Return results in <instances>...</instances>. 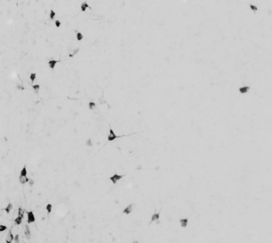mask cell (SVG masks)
Returning a JSON list of instances; mask_svg holds the SVG:
<instances>
[{"mask_svg": "<svg viewBox=\"0 0 272 243\" xmlns=\"http://www.w3.org/2000/svg\"><path fill=\"white\" fill-rule=\"evenodd\" d=\"M140 191L136 181L125 176L116 185L108 178H82L59 182L50 188L46 198L41 188L27 184L19 188L14 206L33 211L36 221L29 225L26 240L21 225L9 226L19 233L20 243H176L161 225L149 226L156 211L148 200H139L129 215L122 214Z\"/></svg>", "mask_w": 272, "mask_h": 243, "instance_id": "obj_1", "label": "cell"}, {"mask_svg": "<svg viewBox=\"0 0 272 243\" xmlns=\"http://www.w3.org/2000/svg\"><path fill=\"white\" fill-rule=\"evenodd\" d=\"M14 238V235L12 232V231L11 229L8 228V230L6 232V236H5V239H4L5 243H13Z\"/></svg>", "mask_w": 272, "mask_h": 243, "instance_id": "obj_9", "label": "cell"}, {"mask_svg": "<svg viewBox=\"0 0 272 243\" xmlns=\"http://www.w3.org/2000/svg\"><path fill=\"white\" fill-rule=\"evenodd\" d=\"M14 206L11 202L8 203L6 205V206L4 208V211L6 214H10L14 211Z\"/></svg>", "mask_w": 272, "mask_h": 243, "instance_id": "obj_13", "label": "cell"}, {"mask_svg": "<svg viewBox=\"0 0 272 243\" xmlns=\"http://www.w3.org/2000/svg\"><path fill=\"white\" fill-rule=\"evenodd\" d=\"M125 176V174H118V173H114L113 174L111 175L109 177V181L113 185H116L117 184L119 181H121L123 178Z\"/></svg>", "mask_w": 272, "mask_h": 243, "instance_id": "obj_3", "label": "cell"}, {"mask_svg": "<svg viewBox=\"0 0 272 243\" xmlns=\"http://www.w3.org/2000/svg\"><path fill=\"white\" fill-rule=\"evenodd\" d=\"M160 219H161V212H160V211H154L151 215V216L149 218V223H156V222L160 220Z\"/></svg>", "mask_w": 272, "mask_h": 243, "instance_id": "obj_7", "label": "cell"}, {"mask_svg": "<svg viewBox=\"0 0 272 243\" xmlns=\"http://www.w3.org/2000/svg\"><path fill=\"white\" fill-rule=\"evenodd\" d=\"M22 234L24 235V237L26 239V240H30L32 237V232H31V227H30V225L26 223V221L24 220V227L22 229Z\"/></svg>", "mask_w": 272, "mask_h": 243, "instance_id": "obj_4", "label": "cell"}, {"mask_svg": "<svg viewBox=\"0 0 272 243\" xmlns=\"http://www.w3.org/2000/svg\"><path fill=\"white\" fill-rule=\"evenodd\" d=\"M248 8L249 9V10L252 12H253V14H258V12H259V7L258 6H256V4H249V5H248Z\"/></svg>", "mask_w": 272, "mask_h": 243, "instance_id": "obj_17", "label": "cell"}, {"mask_svg": "<svg viewBox=\"0 0 272 243\" xmlns=\"http://www.w3.org/2000/svg\"><path fill=\"white\" fill-rule=\"evenodd\" d=\"M36 215L35 213L33 211L29 210L26 211V215H25V221L26 223L29 225L33 224L36 221Z\"/></svg>", "mask_w": 272, "mask_h": 243, "instance_id": "obj_2", "label": "cell"}, {"mask_svg": "<svg viewBox=\"0 0 272 243\" xmlns=\"http://www.w3.org/2000/svg\"><path fill=\"white\" fill-rule=\"evenodd\" d=\"M56 16H57V14L56 12L53 9H50L48 13V18L51 21H54L56 19Z\"/></svg>", "mask_w": 272, "mask_h": 243, "instance_id": "obj_22", "label": "cell"}, {"mask_svg": "<svg viewBox=\"0 0 272 243\" xmlns=\"http://www.w3.org/2000/svg\"><path fill=\"white\" fill-rule=\"evenodd\" d=\"M119 137V134H116V132L114 131V130L113 129V127H110L108 133H107V139L109 142H112L114 140H116Z\"/></svg>", "mask_w": 272, "mask_h": 243, "instance_id": "obj_5", "label": "cell"}, {"mask_svg": "<svg viewBox=\"0 0 272 243\" xmlns=\"http://www.w3.org/2000/svg\"><path fill=\"white\" fill-rule=\"evenodd\" d=\"M80 9L82 12H86L88 10H91L92 7L90 5V4L87 1H83L82 2H81L80 4Z\"/></svg>", "mask_w": 272, "mask_h": 243, "instance_id": "obj_10", "label": "cell"}, {"mask_svg": "<svg viewBox=\"0 0 272 243\" xmlns=\"http://www.w3.org/2000/svg\"><path fill=\"white\" fill-rule=\"evenodd\" d=\"M21 243V237L19 233H15L14 234V238L13 243Z\"/></svg>", "mask_w": 272, "mask_h": 243, "instance_id": "obj_27", "label": "cell"}, {"mask_svg": "<svg viewBox=\"0 0 272 243\" xmlns=\"http://www.w3.org/2000/svg\"><path fill=\"white\" fill-rule=\"evenodd\" d=\"M84 38H85V36H84L83 33H82L81 32H77L75 33V39L79 42L82 41L84 39Z\"/></svg>", "mask_w": 272, "mask_h": 243, "instance_id": "obj_24", "label": "cell"}, {"mask_svg": "<svg viewBox=\"0 0 272 243\" xmlns=\"http://www.w3.org/2000/svg\"><path fill=\"white\" fill-rule=\"evenodd\" d=\"M53 23H54V26H55V27H56V28H57V29H59V28H61V26H62V25H63L62 21H61L60 19H57V18H56V19L54 20Z\"/></svg>", "mask_w": 272, "mask_h": 243, "instance_id": "obj_26", "label": "cell"}, {"mask_svg": "<svg viewBox=\"0 0 272 243\" xmlns=\"http://www.w3.org/2000/svg\"><path fill=\"white\" fill-rule=\"evenodd\" d=\"M18 181H19V183L21 185H24V184H26L28 183V181H29V177H24V176H19V178H18Z\"/></svg>", "mask_w": 272, "mask_h": 243, "instance_id": "obj_18", "label": "cell"}, {"mask_svg": "<svg viewBox=\"0 0 272 243\" xmlns=\"http://www.w3.org/2000/svg\"><path fill=\"white\" fill-rule=\"evenodd\" d=\"M178 225H179L180 227L183 229H185L189 225V218L188 217H186V216L181 217L178 219Z\"/></svg>", "mask_w": 272, "mask_h": 243, "instance_id": "obj_8", "label": "cell"}, {"mask_svg": "<svg viewBox=\"0 0 272 243\" xmlns=\"http://www.w3.org/2000/svg\"><path fill=\"white\" fill-rule=\"evenodd\" d=\"M134 210V204L132 203H130L125 206V207L122 209V212L124 215H129L133 212Z\"/></svg>", "mask_w": 272, "mask_h": 243, "instance_id": "obj_6", "label": "cell"}, {"mask_svg": "<svg viewBox=\"0 0 272 243\" xmlns=\"http://www.w3.org/2000/svg\"><path fill=\"white\" fill-rule=\"evenodd\" d=\"M19 176H24V177H27V176H28V169H27V168H26V166H23V168L20 170Z\"/></svg>", "mask_w": 272, "mask_h": 243, "instance_id": "obj_23", "label": "cell"}, {"mask_svg": "<svg viewBox=\"0 0 272 243\" xmlns=\"http://www.w3.org/2000/svg\"><path fill=\"white\" fill-rule=\"evenodd\" d=\"M32 89H33V90L36 93H38V92L40 91V89H41V85H40V84H39V83H34V84H33V85H32Z\"/></svg>", "mask_w": 272, "mask_h": 243, "instance_id": "obj_25", "label": "cell"}, {"mask_svg": "<svg viewBox=\"0 0 272 243\" xmlns=\"http://www.w3.org/2000/svg\"><path fill=\"white\" fill-rule=\"evenodd\" d=\"M16 211V214L18 216H20V217H22V218H25V215H26V211H25L24 208H23L21 206H19L17 208H14Z\"/></svg>", "mask_w": 272, "mask_h": 243, "instance_id": "obj_16", "label": "cell"}, {"mask_svg": "<svg viewBox=\"0 0 272 243\" xmlns=\"http://www.w3.org/2000/svg\"><path fill=\"white\" fill-rule=\"evenodd\" d=\"M36 78H37V75L35 72H31L30 74H29V80L31 81V83L34 84L36 82Z\"/></svg>", "mask_w": 272, "mask_h": 243, "instance_id": "obj_21", "label": "cell"}, {"mask_svg": "<svg viewBox=\"0 0 272 243\" xmlns=\"http://www.w3.org/2000/svg\"><path fill=\"white\" fill-rule=\"evenodd\" d=\"M80 48L79 46L75 47V48H73V49H72L71 52H70V53H68V57H69L70 58H74V57H75L76 56H78V55L79 54V53H80Z\"/></svg>", "mask_w": 272, "mask_h": 243, "instance_id": "obj_12", "label": "cell"}, {"mask_svg": "<svg viewBox=\"0 0 272 243\" xmlns=\"http://www.w3.org/2000/svg\"><path fill=\"white\" fill-rule=\"evenodd\" d=\"M29 177V176H28ZM35 180L33 178H31V177H29V181H28V183H26L29 187H33L35 184Z\"/></svg>", "mask_w": 272, "mask_h": 243, "instance_id": "obj_29", "label": "cell"}, {"mask_svg": "<svg viewBox=\"0 0 272 243\" xmlns=\"http://www.w3.org/2000/svg\"><path fill=\"white\" fill-rule=\"evenodd\" d=\"M251 87L249 85H244V86H241V87H239L238 88V91L239 93L241 94V95H245L247 93H249V91L250 90Z\"/></svg>", "mask_w": 272, "mask_h": 243, "instance_id": "obj_15", "label": "cell"}, {"mask_svg": "<svg viewBox=\"0 0 272 243\" xmlns=\"http://www.w3.org/2000/svg\"><path fill=\"white\" fill-rule=\"evenodd\" d=\"M58 63V61L57 59H55V58H50L47 62L48 66L50 70H54L56 68Z\"/></svg>", "mask_w": 272, "mask_h": 243, "instance_id": "obj_11", "label": "cell"}, {"mask_svg": "<svg viewBox=\"0 0 272 243\" xmlns=\"http://www.w3.org/2000/svg\"><path fill=\"white\" fill-rule=\"evenodd\" d=\"M8 230V226L5 224H0V232H5Z\"/></svg>", "mask_w": 272, "mask_h": 243, "instance_id": "obj_28", "label": "cell"}, {"mask_svg": "<svg viewBox=\"0 0 272 243\" xmlns=\"http://www.w3.org/2000/svg\"><path fill=\"white\" fill-rule=\"evenodd\" d=\"M85 146L87 147V148H91V147H93V145H94L93 139L91 138V137L87 138L86 140H85Z\"/></svg>", "mask_w": 272, "mask_h": 243, "instance_id": "obj_19", "label": "cell"}, {"mask_svg": "<svg viewBox=\"0 0 272 243\" xmlns=\"http://www.w3.org/2000/svg\"><path fill=\"white\" fill-rule=\"evenodd\" d=\"M24 220H25V218H22V217H20V216L16 215L15 218H14L13 222H14V225L19 226V225H21L24 223Z\"/></svg>", "mask_w": 272, "mask_h": 243, "instance_id": "obj_14", "label": "cell"}, {"mask_svg": "<svg viewBox=\"0 0 272 243\" xmlns=\"http://www.w3.org/2000/svg\"><path fill=\"white\" fill-rule=\"evenodd\" d=\"M87 107L91 111H93L95 110H96L97 108V103L95 102V101H90L88 102V105H87Z\"/></svg>", "mask_w": 272, "mask_h": 243, "instance_id": "obj_20", "label": "cell"}]
</instances>
